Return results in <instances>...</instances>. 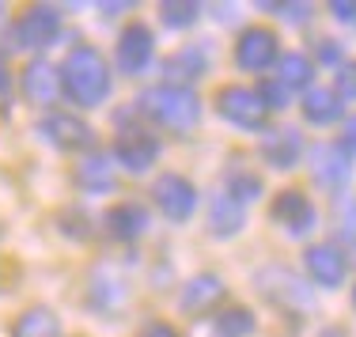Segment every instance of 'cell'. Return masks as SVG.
Wrapping results in <instances>:
<instances>
[{
  "mask_svg": "<svg viewBox=\"0 0 356 337\" xmlns=\"http://www.w3.org/2000/svg\"><path fill=\"white\" fill-rule=\"evenodd\" d=\"M61 83H65V95L72 99L76 106H99L106 103L110 95V69L103 61L95 46H76L69 49L61 65Z\"/></svg>",
  "mask_w": 356,
  "mask_h": 337,
  "instance_id": "6da1fadb",
  "label": "cell"
},
{
  "mask_svg": "<svg viewBox=\"0 0 356 337\" xmlns=\"http://www.w3.org/2000/svg\"><path fill=\"white\" fill-rule=\"evenodd\" d=\"M137 110L175 133H190L201 122V99L190 88H178V83H156V88L140 91Z\"/></svg>",
  "mask_w": 356,
  "mask_h": 337,
  "instance_id": "7a4b0ae2",
  "label": "cell"
},
{
  "mask_svg": "<svg viewBox=\"0 0 356 337\" xmlns=\"http://www.w3.org/2000/svg\"><path fill=\"white\" fill-rule=\"evenodd\" d=\"M216 110H220V117H227L232 125H239V129H261V125H266L269 106L261 103L258 91L239 88V83H227V88L216 91Z\"/></svg>",
  "mask_w": 356,
  "mask_h": 337,
  "instance_id": "3957f363",
  "label": "cell"
},
{
  "mask_svg": "<svg viewBox=\"0 0 356 337\" xmlns=\"http://www.w3.org/2000/svg\"><path fill=\"white\" fill-rule=\"evenodd\" d=\"M114 159L129 174H144L159 159V140L156 133H148L144 125H122L114 137Z\"/></svg>",
  "mask_w": 356,
  "mask_h": 337,
  "instance_id": "277c9868",
  "label": "cell"
},
{
  "mask_svg": "<svg viewBox=\"0 0 356 337\" xmlns=\"http://www.w3.org/2000/svg\"><path fill=\"white\" fill-rule=\"evenodd\" d=\"M152 197H156L159 213L175 224L190 220L193 208H197V190H193V182L182 179V174H175V171L159 174V179L152 182Z\"/></svg>",
  "mask_w": 356,
  "mask_h": 337,
  "instance_id": "5b68a950",
  "label": "cell"
},
{
  "mask_svg": "<svg viewBox=\"0 0 356 337\" xmlns=\"http://www.w3.org/2000/svg\"><path fill=\"white\" fill-rule=\"evenodd\" d=\"M57 35H61V12L54 4H31L15 19V46L42 49L49 42H57Z\"/></svg>",
  "mask_w": 356,
  "mask_h": 337,
  "instance_id": "8992f818",
  "label": "cell"
},
{
  "mask_svg": "<svg viewBox=\"0 0 356 337\" xmlns=\"http://www.w3.org/2000/svg\"><path fill=\"white\" fill-rule=\"evenodd\" d=\"M38 133L49 140L54 148H61V151H88V148H95V129H91L83 117H76V114H46L42 117V125H38Z\"/></svg>",
  "mask_w": 356,
  "mask_h": 337,
  "instance_id": "52a82bcc",
  "label": "cell"
},
{
  "mask_svg": "<svg viewBox=\"0 0 356 337\" xmlns=\"http://www.w3.org/2000/svg\"><path fill=\"white\" fill-rule=\"evenodd\" d=\"M235 61L247 72H266L277 61V35L269 27H247L235 42Z\"/></svg>",
  "mask_w": 356,
  "mask_h": 337,
  "instance_id": "ba28073f",
  "label": "cell"
},
{
  "mask_svg": "<svg viewBox=\"0 0 356 337\" xmlns=\"http://www.w3.org/2000/svg\"><path fill=\"white\" fill-rule=\"evenodd\" d=\"M152 54H156V42H152V31L144 23H129L118 38V69L125 76H137L152 65Z\"/></svg>",
  "mask_w": 356,
  "mask_h": 337,
  "instance_id": "9c48e42d",
  "label": "cell"
},
{
  "mask_svg": "<svg viewBox=\"0 0 356 337\" xmlns=\"http://www.w3.org/2000/svg\"><path fill=\"white\" fill-rule=\"evenodd\" d=\"M311 174H315L318 186L326 190H341L353 174V163H349V148L341 145H315L311 148Z\"/></svg>",
  "mask_w": 356,
  "mask_h": 337,
  "instance_id": "30bf717a",
  "label": "cell"
},
{
  "mask_svg": "<svg viewBox=\"0 0 356 337\" xmlns=\"http://www.w3.org/2000/svg\"><path fill=\"white\" fill-rule=\"evenodd\" d=\"M269 216L292 235H303V231L315 227V205L307 201L303 190H281L273 197V205H269Z\"/></svg>",
  "mask_w": 356,
  "mask_h": 337,
  "instance_id": "8fae6325",
  "label": "cell"
},
{
  "mask_svg": "<svg viewBox=\"0 0 356 337\" xmlns=\"http://www.w3.org/2000/svg\"><path fill=\"white\" fill-rule=\"evenodd\" d=\"M23 99L27 103H35V106H54L57 103V95H61V76H57V69L49 61H31L27 69H23Z\"/></svg>",
  "mask_w": 356,
  "mask_h": 337,
  "instance_id": "7c38bea8",
  "label": "cell"
},
{
  "mask_svg": "<svg viewBox=\"0 0 356 337\" xmlns=\"http://www.w3.org/2000/svg\"><path fill=\"white\" fill-rule=\"evenodd\" d=\"M103 227H106L110 239H118V243H133V239H140L144 227H148V213H144L137 201H118V205H110V208H106Z\"/></svg>",
  "mask_w": 356,
  "mask_h": 337,
  "instance_id": "4fadbf2b",
  "label": "cell"
},
{
  "mask_svg": "<svg viewBox=\"0 0 356 337\" xmlns=\"http://www.w3.org/2000/svg\"><path fill=\"white\" fill-rule=\"evenodd\" d=\"M224 281L213 273H201L193 277V281H186L182 296H178V307L186 311V315H209L213 307H220V299H224Z\"/></svg>",
  "mask_w": 356,
  "mask_h": 337,
  "instance_id": "5bb4252c",
  "label": "cell"
},
{
  "mask_svg": "<svg viewBox=\"0 0 356 337\" xmlns=\"http://www.w3.org/2000/svg\"><path fill=\"white\" fill-rule=\"evenodd\" d=\"M303 156V137L296 129H269L261 137V159L277 171H292Z\"/></svg>",
  "mask_w": 356,
  "mask_h": 337,
  "instance_id": "9a60e30c",
  "label": "cell"
},
{
  "mask_svg": "<svg viewBox=\"0 0 356 337\" xmlns=\"http://www.w3.org/2000/svg\"><path fill=\"white\" fill-rule=\"evenodd\" d=\"M303 265H307L311 281L322 284V288H337V284L345 281V254L337 247H307V254H303Z\"/></svg>",
  "mask_w": 356,
  "mask_h": 337,
  "instance_id": "2e32d148",
  "label": "cell"
},
{
  "mask_svg": "<svg viewBox=\"0 0 356 337\" xmlns=\"http://www.w3.org/2000/svg\"><path fill=\"white\" fill-rule=\"evenodd\" d=\"M72 182L83 193H110L114 190V163H110L103 151H88V156L72 167Z\"/></svg>",
  "mask_w": 356,
  "mask_h": 337,
  "instance_id": "e0dca14e",
  "label": "cell"
},
{
  "mask_svg": "<svg viewBox=\"0 0 356 337\" xmlns=\"http://www.w3.org/2000/svg\"><path fill=\"white\" fill-rule=\"evenodd\" d=\"M163 72L171 83H178V88H190V80L205 76V54H201L197 46H182L163 61Z\"/></svg>",
  "mask_w": 356,
  "mask_h": 337,
  "instance_id": "ac0fdd59",
  "label": "cell"
},
{
  "mask_svg": "<svg viewBox=\"0 0 356 337\" xmlns=\"http://www.w3.org/2000/svg\"><path fill=\"white\" fill-rule=\"evenodd\" d=\"M12 337H61V318H57L49 307L35 303V307H27L19 318H15Z\"/></svg>",
  "mask_w": 356,
  "mask_h": 337,
  "instance_id": "d6986e66",
  "label": "cell"
},
{
  "mask_svg": "<svg viewBox=\"0 0 356 337\" xmlns=\"http://www.w3.org/2000/svg\"><path fill=\"white\" fill-rule=\"evenodd\" d=\"M239 227H243V205L232 193H216L213 205H209V231L227 239V235H239Z\"/></svg>",
  "mask_w": 356,
  "mask_h": 337,
  "instance_id": "ffe728a7",
  "label": "cell"
},
{
  "mask_svg": "<svg viewBox=\"0 0 356 337\" xmlns=\"http://www.w3.org/2000/svg\"><path fill=\"white\" fill-rule=\"evenodd\" d=\"M303 117H307L311 125H330L341 117V99H337V91L330 88H311L307 95H303Z\"/></svg>",
  "mask_w": 356,
  "mask_h": 337,
  "instance_id": "44dd1931",
  "label": "cell"
},
{
  "mask_svg": "<svg viewBox=\"0 0 356 337\" xmlns=\"http://www.w3.org/2000/svg\"><path fill=\"white\" fill-rule=\"evenodd\" d=\"M254 330V315L247 307H227L216 315V337H247Z\"/></svg>",
  "mask_w": 356,
  "mask_h": 337,
  "instance_id": "7402d4cb",
  "label": "cell"
},
{
  "mask_svg": "<svg viewBox=\"0 0 356 337\" xmlns=\"http://www.w3.org/2000/svg\"><path fill=\"white\" fill-rule=\"evenodd\" d=\"M224 193H232L239 205H247V201H254L261 193V179H258V174H250V171H243V167H232V171H227Z\"/></svg>",
  "mask_w": 356,
  "mask_h": 337,
  "instance_id": "603a6c76",
  "label": "cell"
},
{
  "mask_svg": "<svg viewBox=\"0 0 356 337\" xmlns=\"http://www.w3.org/2000/svg\"><path fill=\"white\" fill-rule=\"evenodd\" d=\"M281 83L288 91L292 88H307L311 83V61L303 54H284L281 57Z\"/></svg>",
  "mask_w": 356,
  "mask_h": 337,
  "instance_id": "cb8c5ba5",
  "label": "cell"
},
{
  "mask_svg": "<svg viewBox=\"0 0 356 337\" xmlns=\"http://www.w3.org/2000/svg\"><path fill=\"white\" fill-rule=\"evenodd\" d=\"M159 15H163L167 27H190V23H197L201 4H193V0H163Z\"/></svg>",
  "mask_w": 356,
  "mask_h": 337,
  "instance_id": "d4e9b609",
  "label": "cell"
},
{
  "mask_svg": "<svg viewBox=\"0 0 356 337\" xmlns=\"http://www.w3.org/2000/svg\"><path fill=\"white\" fill-rule=\"evenodd\" d=\"M258 95H261V103H266L269 110H284V106H288V88L281 80H266L258 88Z\"/></svg>",
  "mask_w": 356,
  "mask_h": 337,
  "instance_id": "484cf974",
  "label": "cell"
},
{
  "mask_svg": "<svg viewBox=\"0 0 356 337\" xmlns=\"http://www.w3.org/2000/svg\"><path fill=\"white\" fill-rule=\"evenodd\" d=\"M337 99H356V61L341 65L337 72Z\"/></svg>",
  "mask_w": 356,
  "mask_h": 337,
  "instance_id": "4316f807",
  "label": "cell"
},
{
  "mask_svg": "<svg viewBox=\"0 0 356 337\" xmlns=\"http://www.w3.org/2000/svg\"><path fill=\"white\" fill-rule=\"evenodd\" d=\"M8 106H12V72L0 61V110H8Z\"/></svg>",
  "mask_w": 356,
  "mask_h": 337,
  "instance_id": "83f0119b",
  "label": "cell"
},
{
  "mask_svg": "<svg viewBox=\"0 0 356 337\" xmlns=\"http://www.w3.org/2000/svg\"><path fill=\"white\" fill-rule=\"evenodd\" d=\"M137 337H182V334H178L171 322H148Z\"/></svg>",
  "mask_w": 356,
  "mask_h": 337,
  "instance_id": "f1b7e54d",
  "label": "cell"
},
{
  "mask_svg": "<svg viewBox=\"0 0 356 337\" xmlns=\"http://www.w3.org/2000/svg\"><path fill=\"white\" fill-rule=\"evenodd\" d=\"M273 8L284 15V19H296V23H300V19H307V12H311L307 4H273Z\"/></svg>",
  "mask_w": 356,
  "mask_h": 337,
  "instance_id": "f546056e",
  "label": "cell"
},
{
  "mask_svg": "<svg viewBox=\"0 0 356 337\" xmlns=\"http://www.w3.org/2000/svg\"><path fill=\"white\" fill-rule=\"evenodd\" d=\"M330 12H334L337 19H345V23L356 19V4H353V0H334V4H330Z\"/></svg>",
  "mask_w": 356,
  "mask_h": 337,
  "instance_id": "4dcf8cb0",
  "label": "cell"
},
{
  "mask_svg": "<svg viewBox=\"0 0 356 337\" xmlns=\"http://www.w3.org/2000/svg\"><path fill=\"white\" fill-rule=\"evenodd\" d=\"M345 148L356 151V114L349 117V122H345Z\"/></svg>",
  "mask_w": 356,
  "mask_h": 337,
  "instance_id": "1f68e13d",
  "label": "cell"
},
{
  "mask_svg": "<svg viewBox=\"0 0 356 337\" xmlns=\"http://www.w3.org/2000/svg\"><path fill=\"white\" fill-rule=\"evenodd\" d=\"M322 57H326V61H337V49L326 42V46H322Z\"/></svg>",
  "mask_w": 356,
  "mask_h": 337,
  "instance_id": "d6a6232c",
  "label": "cell"
},
{
  "mask_svg": "<svg viewBox=\"0 0 356 337\" xmlns=\"http://www.w3.org/2000/svg\"><path fill=\"white\" fill-rule=\"evenodd\" d=\"M103 12L106 15H118V12H125V4H103Z\"/></svg>",
  "mask_w": 356,
  "mask_h": 337,
  "instance_id": "836d02e7",
  "label": "cell"
},
{
  "mask_svg": "<svg viewBox=\"0 0 356 337\" xmlns=\"http://www.w3.org/2000/svg\"><path fill=\"white\" fill-rule=\"evenodd\" d=\"M318 337H345V334H341V330H337V326H330V330H322Z\"/></svg>",
  "mask_w": 356,
  "mask_h": 337,
  "instance_id": "e575fe53",
  "label": "cell"
},
{
  "mask_svg": "<svg viewBox=\"0 0 356 337\" xmlns=\"http://www.w3.org/2000/svg\"><path fill=\"white\" fill-rule=\"evenodd\" d=\"M353 303H356V288H353Z\"/></svg>",
  "mask_w": 356,
  "mask_h": 337,
  "instance_id": "d590c367",
  "label": "cell"
}]
</instances>
